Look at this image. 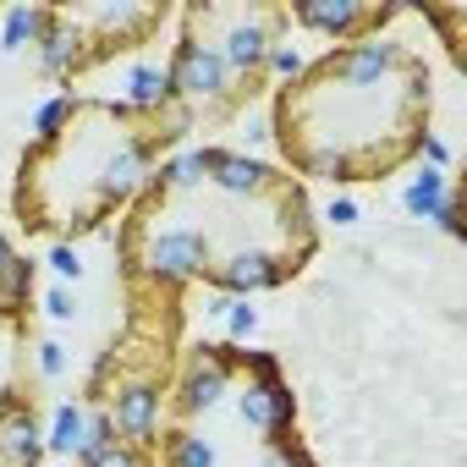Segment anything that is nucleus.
Segmentation results:
<instances>
[{
    "mask_svg": "<svg viewBox=\"0 0 467 467\" xmlns=\"http://www.w3.org/2000/svg\"><path fill=\"white\" fill-rule=\"evenodd\" d=\"M286 17L330 34L336 45H358V39H379V28L396 23L401 6H286Z\"/></svg>",
    "mask_w": 467,
    "mask_h": 467,
    "instance_id": "423d86ee",
    "label": "nucleus"
},
{
    "mask_svg": "<svg viewBox=\"0 0 467 467\" xmlns=\"http://www.w3.org/2000/svg\"><path fill=\"white\" fill-rule=\"evenodd\" d=\"M56 451H83L88 445V429H83V412L78 407H61L56 412V440H50Z\"/></svg>",
    "mask_w": 467,
    "mask_h": 467,
    "instance_id": "6e6552de",
    "label": "nucleus"
},
{
    "mask_svg": "<svg viewBox=\"0 0 467 467\" xmlns=\"http://www.w3.org/2000/svg\"><path fill=\"white\" fill-rule=\"evenodd\" d=\"M0 467H23V462H12V456H0Z\"/></svg>",
    "mask_w": 467,
    "mask_h": 467,
    "instance_id": "9b49d317",
    "label": "nucleus"
},
{
    "mask_svg": "<svg viewBox=\"0 0 467 467\" xmlns=\"http://www.w3.org/2000/svg\"><path fill=\"white\" fill-rule=\"evenodd\" d=\"M28 303H34V265L6 243V231H0V325L23 330L28 325Z\"/></svg>",
    "mask_w": 467,
    "mask_h": 467,
    "instance_id": "0eeeda50",
    "label": "nucleus"
},
{
    "mask_svg": "<svg viewBox=\"0 0 467 467\" xmlns=\"http://www.w3.org/2000/svg\"><path fill=\"white\" fill-rule=\"evenodd\" d=\"M171 23L165 0H99V6H45V34H39V72L67 83L78 72H94L138 45H149Z\"/></svg>",
    "mask_w": 467,
    "mask_h": 467,
    "instance_id": "20e7f679",
    "label": "nucleus"
},
{
    "mask_svg": "<svg viewBox=\"0 0 467 467\" xmlns=\"http://www.w3.org/2000/svg\"><path fill=\"white\" fill-rule=\"evenodd\" d=\"M286 6H270V0H192L182 6V34L203 45L231 78H243L254 94L270 88V56L286 45Z\"/></svg>",
    "mask_w": 467,
    "mask_h": 467,
    "instance_id": "39448f33",
    "label": "nucleus"
},
{
    "mask_svg": "<svg viewBox=\"0 0 467 467\" xmlns=\"http://www.w3.org/2000/svg\"><path fill=\"white\" fill-rule=\"evenodd\" d=\"M56 270H61V275H78V254H67V248H56Z\"/></svg>",
    "mask_w": 467,
    "mask_h": 467,
    "instance_id": "1a4fd4ad",
    "label": "nucleus"
},
{
    "mask_svg": "<svg viewBox=\"0 0 467 467\" xmlns=\"http://www.w3.org/2000/svg\"><path fill=\"white\" fill-rule=\"evenodd\" d=\"M72 308H78V303H72V297H67V292H56V297H50V314H56V319H67V314H72Z\"/></svg>",
    "mask_w": 467,
    "mask_h": 467,
    "instance_id": "9d476101",
    "label": "nucleus"
},
{
    "mask_svg": "<svg viewBox=\"0 0 467 467\" xmlns=\"http://www.w3.org/2000/svg\"><path fill=\"white\" fill-rule=\"evenodd\" d=\"M434 72L407 39L330 45L303 61L270 105V138L303 182H385L429 149Z\"/></svg>",
    "mask_w": 467,
    "mask_h": 467,
    "instance_id": "f03ea898",
    "label": "nucleus"
},
{
    "mask_svg": "<svg viewBox=\"0 0 467 467\" xmlns=\"http://www.w3.org/2000/svg\"><path fill=\"white\" fill-rule=\"evenodd\" d=\"M192 132V116L165 105L99 99V94H61L39 116V138L17 160L12 209L28 237L78 243L105 231L116 214L132 209L143 182L160 171L165 149Z\"/></svg>",
    "mask_w": 467,
    "mask_h": 467,
    "instance_id": "7ed1b4c3",
    "label": "nucleus"
},
{
    "mask_svg": "<svg viewBox=\"0 0 467 467\" xmlns=\"http://www.w3.org/2000/svg\"><path fill=\"white\" fill-rule=\"evenodd\" d=\"M319 254L308 187L237 149H182L132 198L116 231L127 297L176 303L182 286L254 297L297 281Z\"/></svg>",
    "mask_w": 467,
    "mask_h": 467,
    "instance_id": "f257e3e1",
    "label": "nucleus"
}]
</instances>
